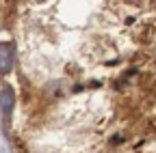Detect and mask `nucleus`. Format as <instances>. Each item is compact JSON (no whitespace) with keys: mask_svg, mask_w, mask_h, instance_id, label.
Here are the masks:
<instances>
[{"mask_svg":"<svg viewBox=\"0 0 156 153\" xmlns=\"http://www.w3.org/2000/svg\"><path fill=\"white\" fill-rule=\"evenodd\" d=\"M13 67V45L11 43H0V73H7Z\"/></svg>","mask_w":156,"mask_h":153,"instance_id":"nucleus-1","label":"nucleus"},{"mask_svg":"<svg viewBox=\"0 0 156 153\" xmlns=\"http://www.w3.org/2000/svg\"><path fill=\"white\" fill-rule=\"evenodd\" d=\"M13 101H15V95H13L11 88H2V91H0V108H2V112L7 114V117L13 110Z\"/></svg>","mask_w":156,"mask_h":153,"instance_id":"nucleus-2","label":"nucleus"}]
</instances>
